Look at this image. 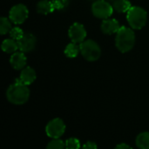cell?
Segmentation results:
<instances>
[{
  "label": "cell",
  "mask_w": 149,
  "mask_h": 149,
  "mask_svg": "<svg viewBox=\"0 0 149 149\" xmlns=\"http://www.w3.org/2000/svg\"><path fill=\"white\" fill-rule=\"evenodd\" d=\"M6 98L8 101L14 105L25 104L30 98V89L28 86L24 84L20 79H16L6 91Z\"/></svg>",
  "instance_id": "6da1fadb"
},
{
  "label": "cell",
  "mask_w": 149,
  "mask_h": 149,
  "mask_svg": "<svg viewBox=\"0 0 149 149\" xmlns=\"http://www.w3.org/2000/svg\"><path fill=\"white\" fill-rule=\"evenodd\" d=\"M135 45V33L133 28L121 26L116 33L115 45L122 53L130 52Z\"/></svg>",
  "instance_id": "7a4b0ae2"
},
{
  "label": "cell",
  "mask_w": 149,
  "mask_h": 149,
  "mask_svg": "<svg viewBox=\"0 0 149 149\" xmlns=\"http://www.w3.org/2000/svg\"><path fill=\"white\" fill-rule=\"evenodd\" d=\"M127 20L131 28L134 30H141L147 24L148 13L141 7L132 6L127 12Z\"/></svg>",
  "instance_id": "3957f363"
},
{
  "label": "cell",
  "mask_w": 149,
  "mask_h": 149,
  "mask_svg": "<svg viewBox=\"0 0 149 149\" xmlns=\"http://www.w3.org/2000/svg\"><path fill=\"white\" fill-rule=\"evenodd\" d=\"M80 53L85 59L90 62L98 60L101 55V49L94 40L87 39L79 44Z\"/></svg>",
  "instance_id": "277c9868"
},
{
  "label": "cell",
  "mask_w": 149,
  "mask_h": 149,
  "mask_svg": "<svg viewBox=\"0 0 149 149\" xmlns=\"http://www.w3.org/2000/svg\"><path fill=\"white\" fill-rule=\"evenodd\" d=\"M113 5L105 0H95L92 5V12L94 17L101 19L108 18L113 13Z\"/></svg>",
  "instance_id": "5b68a950"
},
{
  "label": "cell",
  "mask_w": 149,
  "mask_h": 149,
  "mask_svg": "<svg viewBox=\"0 0 149 149\" xmlns=\"http://www.w3.org/2000/svg\"><path fill=\"white\" fill-rule=\"evenodd\" d=\"M65 132V124L60 118H55L48 122L45 127L46 135L52 139L60 138Z\"/></svg>",
  "instance_id": "8992f818"
},
{
  "label": "cell",
  "mask_w": 149,
  "mask_h": 149,
  "mask_svg": "<svg viewBox=\"0 0 149 149\" xmlns=\"http://www.w3.org/2000/svg\"><path fill=\"white\" fill-rule=\"evenodd\" d=\"M28 8L23 3H18L12 6L9 12V18L15 24H22L28 18Z\"/></svg>",
  "instance_id": "52a82bcc"
},
{
  "label": "cell",
  "mask_w": 149,
  "mask_h": 149,
  "mask_svg": "<svg viewBox=\"0 0 149 149\" xmlns=\"http://www.w3.org/2000/svg\"><path fill=\"white\" fill-rule=\"evenodd\" d=\"M86 30L85 26L79 23H73L69 30H68V36L72 42L76 44L82 43L86 38Z\"/></svg>",
  "instance_id": "ba28073f"
},
{
  "label": "cell",
  "mask_w": 149,
  "mask_h": 149,
  "mask_svg": "<svg viewBox=\"0 0 149 149\" xmlns=\"http://www.w3.org/2000/svg\"><path fill=\"white\" fill-rule=\"evenodd\" d=\"M18 44V50L23 52H32L37 45V39L36 37L30 33V32H24L22 38L17 40Z\"/></svg>",
  "instance_id": "9c48e42d"
},
{
  "label": "cell",
  "mask_w": 149,
  "mask_h": 149,
  "mask_svg": "<svg viewBox=\"0 0 149 149\" xmlns=\"http://www.w3.org/2000/svg\"><path fill=\"white\" fill-rule=\"evenodd\" d=\"M27 63L26 56L24 55V52H16L11 54V57L10 58V64L11 67L17 71L22 70L25 67Z\"/></svg>",
  "instance_id": "30bf717a"
},
{
  "label": "cell",
  "mask_w": 149,
  "mask_h": 149,
  "mask_svg": "<svg viewBox=\"0 0 149 149\" xmlns=\"http://www.w3.org/2000/svg\"><path fill=\"white\" fill-rule=\"evenodd\" d=\"M120 23L114 19V18H106L103 19V22L101 24V31L103 33L107 35H112L114 33H117V31L120 30Z\"/></svg>",
  "instance_id": "8fae6325"
},
{
  "label": "cell",
  "mask_w": 149,
  "mask_h": 149,
  "mask_svg": "<svg viewBox=\"0 0 149 149\" xmlns=\"http://www.w3.org/2000/svg\"><path fill=\"white\" fill-rule=\"evenodd\" d=\"M36 78H37L36 72L31 66H25L24 68H23L19 75L20 80L27 86L32 84L35 81Z\"/></svg>",
  "instance_id": "7c38bea8"
},
{
  "label": "cell",
  "mask_w": 149,
  "mask_h": 149,
  "mask_svg": "<svg viewBox=\"0 0 149 149\" xmlns=\"http://www.w3.org/2000/svg\"><path fill=\"white\" fill-rule=\"evenodd\" d=\"M36 9L38 13L42 15H48L54 11L55 7L52 0H41L37 3Z\"/></svg>",
  "instance_id": "4fadbf2b"
},
{
  "label": "cell",
  "mask_w": 149,
  "mask_h": 149,
  "mask_svg": "<svg viewBox=\"0 0 149 149\" xmlns=\"http://www.w3.org/2000/svg\"><path fill=\"white\" fill-rule=\"evenodd\" d=\"M1 48L5 53L12 54L18 50V44L17 41L13 38H7L3 41Z\"/></svg>",
  "instance_id": "5bb4252c"
},
{
  "label": "cell",
  "mask_w": 149,
  "mask_h": 149,
  "mask_svg": "<svg viewBox=\"0 0 149 149\" xmlns=\"http://www.w3.org/2000/svg\"><path fill=\"white\" fill-rule=\"evenodd\" d=\"M114 10L119 13H126L132 7L130 1L128 0H115L113 3Z\"/></svg>",
  "instance_id": "9a60e30c"
},
{
  "label": "cell",
  "mask_w": 149,
  "mask_h": 149,
  "mask_svg": "<svg viewBox=\"0 0 149 149\" xmlns=\"http://www.w3.org/2000/svg\"><path fill=\"white\" fill-rule=\"evenodd\" d=\"M136 146L139 148L149 149V133L143 132L137 135L135 140Z\"/></svg>",
  "instance_id": "2e32d148"
},
{
  "label": "cell",
  "mask_w": 149,
  "mask_h": 149,
  "mask_svg": "<svg viewBox=\"0 0 149 149\" xmlns=\"http://www.w3.org/2000/svg\"><path fill=\"white\" fill-rule=\"evenodd\" d=\"M65 55L70 58H76L79 53L80 52V48H79V45H78L76 43H70L68 44L65 48Z\"/></svg>",
  "instance_id": "e0dca14e"
},
{
  "label": "cell",
  "mask_w": 149,
  "mask_h": 149,
  "mask_svg": "<svg viewBox=\"0 0 149 149\" xmlns=\"http://www.w3.org/2000/svg\"><path fill=\"white\" fill-rule=\"evenodd\" d=\"M11 21L10 18H7L5 17H2L0 18V33L1 35H5L10 31L12 29Z\"/></svg>",
  "instance_id": "ac0fdd59"
},
{
  "label": "cell",
  "mask_w": 149,
  "mask_h": 149,
  "mask_svg": "<svg viewBox=\"0 0 149 149\" xmlns=\"http://www.w3.org/2000/svg\"><path fill=\"white\" fill-rule=\"evenodd\" d=\"M48 149H63L65 148V141H63L59 138L52 139L46 146Z\"/></svg>",
  "instance_id": "d6986e66"
},
{
  "label": "cell",
  "mask_w": 149,
  "mask_h": 149,
  "mask_svg": "<svg viewBox=\"0 0 149 149\" xmlns=\"http://www.w3.org/2000/svg\"><path fill=\"white\" fill-rule=\"evenodd\" d=\"M9 33H10V38L17 41L19 40L20 38H22L24 34V31L19 27H12V29L10 30V31Z\"/></svg>",
  "instance_id": "ffe728a7"
},
{
  "label": "cell",
  "mask_w": 149,
  "mask_h": 149,
  "mask_svg": "<svg viewBox=\"0 0 149 149\" xmlns=\"http://www.w3.org/2000/svg\"><path fill=\"white\" fill-rule=\"evenodd\" d=\"M80 148V142L76 138H70L65 141V148L79 149Z\"/></svg>",
  "instance_id": "44dd1931"
},
{
  "label": "cell",
  "mask_w": 149,
  "mask_h": 149,
  "mask_svg": "<svg viewBox=\"0 0 149 149\" xmlns=\"http://www.w3.org/2000/svg\"><path fill=\"white\" fill-rule=\"evenodd\" d=\"M52 1L54 4L55 10H58L65 9L70 2V0H52Z\"/></svg>",
  "instance_id": "7402d4cb"
},
{
  "label": "cell",
  "mask_w": 149,
  "mask_h": 149,
  "mask_svg": "<svg viewBox=\"0 0 149 149\" xmlns=\"http://www.w3.org/2000/svg\"><path fill=\"white\" fill-rule=\"evenodd\" d=\"M82 148L86 149H94V148H98V146L96 145V143H95V142H93V141H87L86 144H84V145H83V147H82Z\"/></svg>",
  "instance_id": "603a6c76"
},
{
  "label": "cell",
  "mask_w": 149,
  "mask_h": 149,
  "mask_svg": "<svg viewBox=\"0 0 149 149\" xmlns=\"http://www.w3.org/2000/svg\"><path fill=\"white\" fill-rule=\"evenodd\" d=\"M116 148L117 149H126V148L130 149L131 148V147H130L129 145L126 144V143H120V144H119V145H117V146H116Z\"/></svg>",
  "instance_id": "cb8c5ba5"
}]
</instances>
